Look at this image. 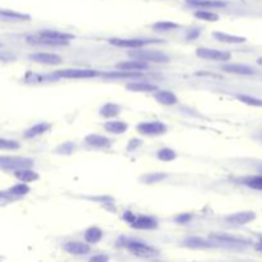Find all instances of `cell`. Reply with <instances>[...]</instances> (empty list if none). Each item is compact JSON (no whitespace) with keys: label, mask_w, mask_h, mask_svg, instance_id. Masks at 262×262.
<instances>
[{"label":"cell","mask_w":262,"mask_h":262,"mask_svg":"<svg viewBox=\"0 0 262 262\" xmlns=\"http://www.w3.org/2000/svg\"><path fill=\"white\" fill-rule=\"evenodd\" d=\"M128 55L133 58L135 60L143 61V63H168L170 60L168 54L164 51L148 50V49H136V50L128 51Z\"/></svg>","instance_id":"cell-1"},{"label":"cell","mask_w":262,"mask_h":262,"mask_svg":"<svg viewBox=\"0 0 262 262\" xmlns=\"http://www.w3.org/2000/svg\"><path fill=\"white\" fill-rule=\"evenodd\" d=\"M34 165V159L23 158V156H0V170H5V172L31 169Z\"/></svg>","instance_id":"cell-2"},{"label":"cell","mask_w":262,"mask_h":262,"mask_svg":"<svg viewBox=\"0 0 262 262\" xmlns=\"http://www.w3.org/2000/svg\"><path fill=\"white\" fill-rule=\"evenodd\" d=\"M123 245H124L129 252L133 253V255L137 256V257H142V259H154V257H158L159 256L158 249L145 242H140V241H127Z\"/></svg>","instance_id":"cell-3"},{"label":"cell","mask_w":262,"mask_h":262,"mask_svg":"<svg viewBox=\"0 0 262 262\" xmlns=\"http://www.w3.org/2000/svg\"><path fill=\"white\" fill-rule=\"evenodd\" d=\"M55 76L67 80H86L99 76V72L95 69H84V68H71V69H60L55 72Z\"/></svg>","instance_id":"cell-4"},{"label":"cell","mask_w":262,"mask_h":262,"mask_svg":"<svg viewBox=\"0 0 262 262\" xmlns=\"http://www.w3.org/2000/svg\"><path fill=\"white\" fill-rule=\"evenodd\" d=\"M196 55L201 59L212 61H228L232 59V54L229 51L218 50L211 47H199L196 50Z\"/></svg>","instance_id":"cell-5"},{"label":"cell","mask_w":262,"mask_h":262,"mask_svg":"<svg viewBox=\"0 0 262 262\" xmlns=\"http://www.w3.org/2000/svg\"><path fill=\"white\" fill-rule=\"evenodd\" d=\"M137 131L143 136H160L168 132V127L160 121H141L137 124Z\"/></svg>","instance_id":"cell-6"},{"label":"cell","mask_w":262,"mask_h":262,"mask_svg":"<svg viewBox=\"0 0 262 262\" xmlns=\"http://www.w3.org/2000/svg\"><path fill=\"white\" fill-rule=\"evenodd\" d=\"M113 46L127 47V49H142L147 44L160 42V40H146V39H110L109 40Z\"/></svg>","instance_id":"cell-7"},{"label":"cell","mask_w":262,"mask_h":262,"mask_svg":"<svg viewBox=\"0 0 262 262\" xmlns=\"http://www.w3.org/2000/svg\"><path fill=\"white\" fill-rule=\"evenodd\" d=\"M28 58L35 63L45 64V65H59L63 63L60 55L54 54V53H34Z\"/></svg>","instance_id":"cell-8"},{"label":"cell","mask_w":262,"mask_h":262,"mask_svg":"<svg viewBox=\"0 0 262 262\" xmlns=\"http://www.w3.org/2000/svg\"><path fill=\"white\" fill-rule=\"evenodd\" d=\"M256 219V214L253 211H241L230 214L225 218V222L230 225H245L253 222Z\"/></svg>","instance_id":"cell-9"},{"label":"cell","mask_w":262,"mask_h":262,"mask_svg":"<svg viewBox=\"0 0 262 262\" xmlns=\"http://www.w3.org/2000/svg\"><path fill=\"white\" fill-rule=\"evenodd\" d=\"M39 36L45 37V39H49V40L57 41V42H60L64 46L69 44V41L73 40L74 35L72 34H67V32H60V31H55V30H42L39 32Z\"/></svg>","instance_id":"cell-10"},{"label":"cell","mask_w":262,"mask_h":262,"mask_svg":"<svg viewBox=\"0 0 262 262\" xmlns=\"http://www.w3.org/2000/svg\"><path fill=\"white\" fill-rule=\"evenodd\" d=\"M131 226L138 230H154L159 226V222L154 216L140 215L136 216V220L132 222Z\"/></svg>","instance_id":"cell-11"},{"label":"cell","mask_w":262,"mask_h":262,"mask_svg":"<svg viewBox=\"0 0 262 262\" xmlns=\"http://www.w3.org/2000/svg\"><path fill=\"white\" fill-rule=\"evenodd\" d=\"M63 248L65 252L73 256H84L91 252L90 244L83 242H77V241H72V242L64 243Z\"/></svg>","instance_id":"cell-12"},{"label":"cell","mask_w":262,"mask_h":262,"mask_svg":"<svg viewBox=\"0 0 262 262\" xmlns=\"http://www.w3.org/2000/svg\"><path fill=\"white\" fill-rule=\"evenodd\" d=\"M154 99L159 104L165 105V106H172L178 102L177 95L169 90H158L156 92H154Z\"/></svg>","instance_id":"cell-13"},{"label":"cell","mask_w":262,"mask_h":262,"mask_svg":"<svg viewBox=\"0 0 262 262\" xmlns=\"http://www.w3.org/2000/svg\"><path fill=\"white\" fill-rule=\"evenodd\" d=\"M84 143L95 148H108L111 146V141L108 137L96 135V133L86 136V137H84Z\"/></svg>","instance_id":"cell-14"},{"label":"cell","mask_w":262,"mask_h":262,"mask_svg":"<svg viewBox=\"0 0 262 262\" xmlns=\"http://www.w3.org/2000/svg\"><path fill=\"white\" fill-rule=\"evenodd\" d=\"M185 3L191 7L202 8L203 10L226 7L225 1H222V0H185Z\"/></svg>","instance_id":"cell-15"},{"label":"cell","mask_w":262,"mask_h":262,"mask_svg":"<svg viewBox=\"0 0 262 262\" xmlns=\"http://www.w3.org/2000/svg\"><path fill=\"white\" fill-rule=\"evenodd\" d=\"M118 71H124V72H141L148 69V64L143 63L140 60H127V61H121L115 65Z\"/></svg>","instance_id":"cell-16"},{"label":"cell","mask_w":262,"mask_h":262,"mask_svg":"<svg viewBox=\"0 0 262 262\" xmlns=\"http://www.w3.org/2000/svg\"><path fill=\"white\" fill-rule=\"evenodd\" d=\"M222 71L226 72V73L239 74V76H251L255 73L253 68L244 65V64H237V63H229L224 64L222 67Z\"/></svg>","instance_id":"cell-17"},{"label":"cell","mask_w":262,"mask_h":262,"mask_svg":"<svg viewBox=\"0 0 262 262\" xmlns=\"http://www.w3.org/2000/svg\"><path fill=\"white\" fill-rule=\"evenodd\" d=\"M50 128H51L50 123H47V121H40V123H36L35 125L28 128L27 131L23 133V137L28 138V140L39 137V136L46 133L47 131H50Z\"/></svg>","instance_id":"cell-18"},{"label":"cell","mask_w":262,"mask_h":262,"mask_svg":"<svg viewBox=\"0 0 262 262\" xmlns=\"http://www.w3.org/2000/svg\"><path fill=\"white\" fill-rule=\"evenodd\" d=\"M183 244L188 248H195V249H205V248H211L212 243L207 239H203L201 237H188L183 241Z\"/></svg>","instance_id":"cell-19"},{"label":"cell","mask_w":262,"mask_h":262,"mask_svg":"<svg viewBox=\"0 0 262 262\" xmlns=\"http://www.w3.org/2000/svg\"><path fill=\"white\" fill-rule=\"evenodd\" d=\"M212 37L215 40L224 42V44H244L247 39L242 36H235V35L225 34V32H212Z\"/></svg>","instance_id":"cell-20"},{"label":"cell","mask_w":262,"mask_h":262,"mask_svg":"<svg viewBox=\"0 0 262 262\" xmlns=\"http://www.w3.org/2000/svg\"><path fill=\"white\" fill-rule=\"evenodd\" d=\"M104 129L111 135H123L128 131V124L123 121H109L104 124Z\"/></svg>","instance_id":"cell-21"},{"label":"cell","mask_w":262,"mask_h":262,"mask_svg":"<svg viewBox=\"0 0 262 262\" xmlns=\"http://www.w3.org/2000/svg\"><path fill=\"white\" fill-rule=\"evenodd\" d=\"M125 88L131 92H156L159 90L158 86L147 82H129L125 84Z\"/></svg>","instance_id":"cell-22"},{"label":"cell","mask_w":262,"mask_h":262,"mask_svg":"<svg viewBox=\"0 0 262 262\" xmlns=\"http://www.w3.org/2000/svg\"><path fill=\"white\" fill-rule=\"evenodd\" d=\"M104 78H111V80H136V78H142L143 74L141 72H124V71H117L111 72V73H102L101 74Z\"/></svg>","instance_id":"cell-23"},{"label":"cell","mask_w":262,"mask_h":262,"mask_svg":"<svg viewBox=\"0 0 262 262\" xmlns=\"http://www.w3.org/2000/svg\"><path fill=\"white\" fill-rule=\"evenodd\" d=\"M14 177L20 181H22V183H32V181H39V178H40L39 173H36L32 169H20V170H17V172H14Z\"/></svg>","instance_id":"cell-24"},{"label":"cell","mask_w":262,"mask_h":262,"mask_svg":"<svg viewBox=\"0 0 262 262\" xmlns=\"http://www.w3.org/2000/svg\"><path fill=\"white\" fill-rule=\"evenodd\" d=\"M104 233L99 226H90V228L84 232V241L87 244H96L102 239Z\"/></svg>","instance_id":"cell-25"},{"label":"cell","mask_w":262,"mask_h":262,"mask_svg":"<svg viewBox=\"0 0 262 262\" xmlns=\"http://www.w3.org/2000/svg\"><path fill=\"white\" fill-rule=\"evenodd\" d=\"M211 239H215L219 242L228 243V244H247V241L241 238H237V237H233V235L229 234H222V233H211Z\"/></svg>","instance_id":"cell-26"},{"label":"cell","mask_w":262,"mask_h":262,"mask_svg":"<svg viewBox=\"0 0 262 262\" xmlns=\"http://www.w3.org/2000/svg\"><path fill=\"white\" fill-rule=\"evenodd\" d=\"M121 105L115 104V102H106V104L102 105V108L100 109V114L101 117L106 118V119H111V118L121 114Z\"/></svg>","instance_id":"cell-27"},{"label":"cell","mask_w":262,"mask_h":262,"mask_svg":"<svg viewBox=\"0 0 262 262\" xmlns=\"http://www.w3.org/2000/svg\"><path fill=\"white\" fill-rule=\"evenodd\" d=\"M0 18L7 20H30L31 17L28 14L20 13L12 9H0Z\"/></svg>","instance_id":"cell-28"},{"label":"cell","mask_w":262,"mask_h":262,"mask_svg":"<svg viewBox=\"0 0 262 262\" xmlns=\"http://www.w3.org/2000/svg\"><path fill=\"white\" fill-rule=\"evenodd\" d=\"M179 28V24L175 22H170V20H160L156 23L152 24V30L159 31V32H168V31H173Z\"/></svg>","instance_id":"cell-29"},{"label":"cell","mask_w":262,"mask_h":262,"mask_svg":"<svg viewBox=\"0 0 262 262\" xmlns=\"http://www.w3.org/2000/svg\"><path fill=\"white\" fill-rule=\"evenodd\" d=\"M195 17L197 18V20H206V22H218V20H220L219 14L214 13V12H210V10H203V9L195 12Z\"/></svg>","instance_id":"cell-30"},{"label":"cell","mask_w":262,"mask_h":262,"mask_svg":"<svg viewBox=\"0 0 262 262\" xmlns=\"http://www.w3.org/2000/svg\"><path fill=\"white\" fill-rule=\"evenodd\" d=\"M156 155H158L159 160H161V161H164V162L173 161V160L177 159V152H175L173 148H169V147L160 148Z\"/></svg>","instance_id":"cell-31"},{"label":"cell","mask_w":262,"mask_h":262,"mask_svg":"<svg viewBox=\"0 0 262 262\" xmlns=\"http://www.w3.org/2000/svg\"><path fill=\"white\" fill-rule=\"evenodd\" d=\"M8 193L12 196H17V197L26 196L30 193V187L26 183H17V184H14L13 187H10L8 189Z\"/></svg>","instance_id":"cell-32"},{"label":"cell","mask_w":262,"mask_h":262,"mask_svg":"<svg viewBox=\"0 0 262 262\" xmlns=\"http://www.w3.org/2000/svg\"><path fill=\"white\" fill-rule=\"evenodd\" d=\"M168 177V174H165V173H150V174L143 175L141 178V181L146 184H154V183H159V181H161L162 179H165Z\"/></svg>","instance_id":"cell-33"},{"label":"cell","mask_w":262,"mask_h":262,"mask_svg":"<svg viewBox=\"0 0 262 262\" xmlns=\"http://www.w3.org/2000/svg\"><path fill=\"white\" fill-rule=\"evenodd\" d=\"M237 99H238L241 102H243V104H245V105H249V106L262 108L261 99L253 98V96H248V95H237Z\"/></svg>","instance_id":"cell-34"},{"label":"cell","mask_w":262,"mask_h":262,"mask_svg":"<svg viewBox=\"0 0 262 262\" xmlns=\"http://www.w3.org/2000/svg\"><path fill=\"white\" fill-rule=\"evenodd\" d=\"M74 150H76V143L72 141H67L63 142L60 146H58L54 150V152L59 155H72L74 152Z\"/></svg>","instance_id":"cell-35"},{"label":"cell","mask_w":262,"mask_h":262,"mask_svg":"<svg viewBox=\"0 0 262 262\" xmlns=\"http://www.w3.org/2000/svg\"><path fill=\"white\" fill-rule=\"evenodd\" d=\"M20 145L14 140H7V138H0V150H7V151H13L18 150Z\"/></svg>","instance_id":"cell-36"},{"label":"cell","mask_w":262,"mask_h":262,"mask_svg":"<svg viewBox=\"0 0 262 262\" xmlns=\"http://www.w3.org/2000/svg\"><path fill=\"white\" fill-rule=\"evenodd\" d=\"M244 184L248 185L249 188L257 189V191H262V175L249 177V178L244 179Z\"/></svg>","instance_id":"cell-37"},{"label":"cell","mask_w":262,"mask_h":262,"mask_svg":"<svg viewBox=\"0 0 262 262\" xmlns=\"http://www.w3.org/2000/svg\"><path fill=\"white\" fill-rule=\"evenodd\" d=\"M192 218H193V215L192 214H189V212H183V214H179V215H177L174 218V222H177V224H188L189 222L192 220Z\"/></svg>","instance_id":"cell-38"},{"label":"cell","mask_w":262,"mask_h":262,"mask_svg":"<svg viewBox=\"0 0 262 262\" xmlns=\"http://www.w3.org/2000/svg\"><path fill=\"white\" fill-rule=\"evenodd\" d=\"M110 261V257L108 255H105V253H99V255L92 256L88 262H109Z\"/></svg>","instance_id":"cell-39"},{"label":"cell","mask_w":262,"mask_h":262,"mask_svg":"<svg viewBox=\"0 0 262 262\" xmlns=\"http://www.w3.org/2000/svg\"><path fill=\"white\" fill-rule=\"evenodd\" d=\"M141 143H142L141 140L133 138V140H131V141H129V143H128L127 150H128V151H133V150H136V148H137L138 146H141Z\"/></svg>","instance_id":"cell-40"},{"label":"cell","mask_w":262,"mask_h":262,"mask_svg":"<svg viewBox=\"0 0 262 262\" xmlns=\"http://www.w3.org/2000/svg\"><path fill=\"white\" fill-rule=\"evenodd\" d=\"M123 220H124V222H127L128 224L131 225L132 222L136 220V215L132 211H124V214H123Z\"/></svg>","instance_id":"cell-41"},{"label":"cell","mask_w":262,"mask_h":262,"mask_svg":"<svg viewBox=\"0 0 262 262\" xmlns=\"http://www.w3.org/2000/svg\"><path fill=\"white\" fill-rule=\"evenodd\" d=\"M200 34H201L200 28H193V30H191L188 34H187L185 39H187V40H196V39L200 36Z\"/></svg>","instance_id":"cell-42"},{"label":"cell","mask_w":262,"mask_h":262,"mask_svg":"<svg viewBox=\"0 0 262 262\" xmlns=\"http://www.w3.org/2000/svg\"><path fill=\"white\" fill-rule=\"evenodd\" d=\"M257 63L261 64V65H262V58H259V59H257Z\"/></svg>","instance_id":"cell-43"},{"label":"cell","mask_w":262,"mask_h":262,"mask_svg":"<svg viewBox=\"0 0 262 262\" xmlns=\"http://www.w3.org/2000/svg\"><path fill=\"white\" fill-rule=\"evenodd\" d=\"M0 46H1V44H0Z\"/></svg>","instance_id":"cell-44"},{"label":"cell","mask_w":262,"mask_h":262,"mask_svg":"<svg viewBox=\"0 0 262 262\" xmlns=\"http://www.w3.org/2000/svg\"><path fill=\"white\" fill-rule=\"evenodd\" d=\"M261 239H262V237H261Z\"/></svg>","instance_id":"cell-45"}]
</instances>
